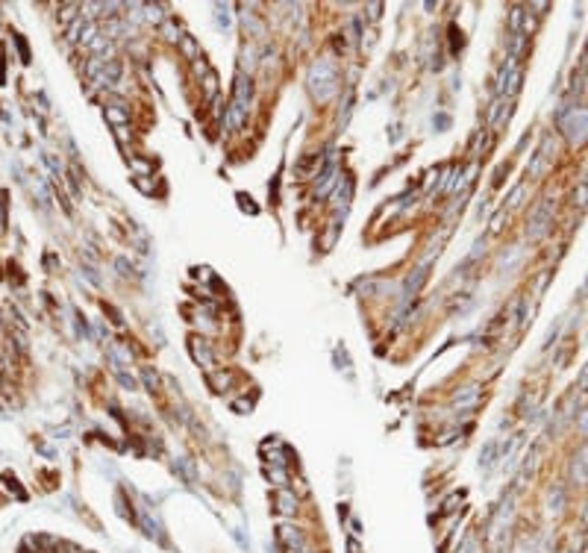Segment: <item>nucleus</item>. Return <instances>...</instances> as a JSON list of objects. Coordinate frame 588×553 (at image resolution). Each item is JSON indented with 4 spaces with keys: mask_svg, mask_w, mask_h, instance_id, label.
Instances as JSON below:
<instances>
[{
    "mask_svg": "<svg viewBox=\"0 0 588 553\" xmlns=\"http://www.w3.org/2000/svg\"><path fill=\"white\" fill-rule=\"evenodd\" d=\"M277 539H280V545H286V547L294 550V553H303V550H306V545H303V533H300L297 527L282 524V527L277 530Z\"/></svg>",
    "mask_w": 588,
    "mask_h": 553,
    "instance_id": "1",
    "label": "nucleus"
},
{
    "mask_svg": "<svg viewBox=\"0 0 588 553\" xmlns=\"http://www.w3.org/2000/svg\"><path fill=\"white\" fill-rule=\"evenodd\" d=\"M553 221V209H550V203H541L536 212H532V221H529V236L532 239H538L544 230H547V224Z\"/></svg>",
    "mask_w": 588,
    "mask_h": 553,
    "instance_id": "2",
    "label": "nucleus"
},
{
    "mask_svg": "<svg viewBox=\"0 0 588 553\" xmlns=\"http://www.w3.org/2000/svg\"><path fill=\"white\" fill-rule=\"evenodd\" d=\"M274 503H277L280 515H294L297 512V497H294V492H288V489H277L274 492Z\"/></svg>",
    "mask_w": 588,
    "mask_h": 553,
    "instance_id": "3",
    "label": "nucleus"
},
{
    "mask_svg": "<svg viewBox=\"0 0 588 553\" xmlns=\"http://www.w3.org/2000/svg\"><path fill=\"white\" fill-rule=\"evenodd\" d=\"M191 356L198 359L206 371H212V350L206 345V339H191Z\"/></svg>",
    "mask_w": 588,
    "mask_h": 553,
    "instance_id": "4",
    "label": "nucleus"
},
{
    "mask_svg": "<svg viewBox=\"0 0 588 553\" xmlns=\"http://www.w3.org/2000/svg\"><path fill=\"white\" fill-rule=\"evenodd\" d=\"M106 118L112 121L118 130H121V124H127V121H129V115L124 112V109H106Z\"/></svg>",
    "mask_w": 588,
    "mask_h": 553,
    "instance_id": "5",
    "label": "nucleus"
},
{
    "mask_svg": "<svg viewBox=\"0 0 588 553\" xmlns=\"http://www.w3.org/2000/svg\"><path fill=\"white\" fill-rule=\"evenodd\" d=\"M209 383L215 385V392H224V385L230 383V374H215V371H209Z\"/></svg>",
    "mask_w": 588,
    "mask_h": 553,
    "instance_id": "6",
    "label": "nucleus"
},
{
    "mask_svg": "<svg viewBox=\"0 0 588 553\" xmlns=\"http://www.w3.org/2000/svg\"><path fill=\"white\" fill-rule=\"evenodd\" d=\"M574 203L588 206V185H585V183L580 185V189H574Z\"/></svg>",
    "mask_w": 588,
    "mask_h": 553,
    "instance_id": "7",
    "label": "nucleus"
},
{
    "mask_svg": "<svg viewBox=\"0 0 588 553\" xmlns=\"http://www.w3.org/2000/svg\"><path fill=\"white\" fill-rule=\"evenodd\" d=\"M347 550H350V553H359V541L350 539V541H347Z\"/></svg>",
    "mask_w": 588,
    "mask_h": 553,
    "instance_id": "8",
    "label": "nucleus"
}]
</instances>
